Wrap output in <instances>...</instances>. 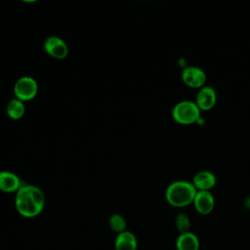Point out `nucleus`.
I'll return each mask as SVG.
<instances>
[{"label":"nucleus","mask_w":250,"mask_h":250,"mask_svg":"<svg viewBox=\"0 0 250 250\" xmlns=\"http://www.w3.org/2000/svg\"><path fill=\"white\" fill-rule=\"evenodd\" d=\"M45 195L42 189L34 185L23 184L16 192L15 207L24 218H34L44 209Z\"/></svg>","instance_id":"nucleus-1"},{"label":"nucleus","mask_w":250,"mask_h":250,"mask_svg":"<svg viewBox=\"0 0 250 250\" xmlns=\"http://www.w3.org/2000/svg\"><path fill=\"white\" fill-rule=\"evenodd\" d=\"M201 109L195 101L182 100L178 102L172 108V117L178 123L191 124L200 118Z\"/></svg>","instance_id":"nucleus-3"},{"label":"nucleus","mask_w":250,"mask_h":250,"mask_svg":"<svg viewBox=\"0 0 250 250\" xmlns=\"http://www.w3.org/2000/svg\"><path fill=\"white\" fill-rule=\"evenodd\" d=\"M192 184L197 190H210L217 183L216 175L209 170H200L192 177Z\"/></svg>","instance_id":"nucleus-10"},{"label":"nucleus","mask_w":250,"mask_h":250,"mask_svg":"<svg viewBox=\"0 0 250 250\" xmlns=\"http://www.w3.org/2000/svg\"><path fill=\"white\" fill-rule=\"evenodd\" d=\"M175 223H176V227H177L178 230L180 231V233L189 231L190 221H189V218H188V216L187 214L179 213L177 215V217H176Z\"/></svg>","instance_id":"nucleus-15"},{"label":"nucleus","mask_w":250,"mask_h":250,"mask_svg":"<svg viewBox=\"0 0 250 250\" xmlns=\"http://www.w3.org/2000/svg\"><path fill=\"white\" fill-rule=\"evenodd\" d=\"M217 101V93L214 87L210 85H204L201 88H199L195 103L198 105V107L201 110H209L211 109Z\"/></svg>","instance_id":"nucleus-8"},{"label":"nucleus","mask_w":250,"mask_h":250,"mask_svg":"<svg viewBox=\"0 0 250 250\" xmlns=\"http://www.w3.org/2000/svg\"><path fill=\"white\" fill-rule=\"evenodd\" d=\"M38 92L37 81L31 76H21L20 77L14 85L15 98L26 102L32 100Z\"/></svg>","instance_id":"nucleus-4"},{"label":"nucleus","mask_w":250,"mask_h":250,"mask_svg":"<svg viewBox=\"0 0 250 250\" xmlns=\"http://www.w3.org/2000/svg\"><path fill=\"white\" fill-rule=\"evenodd\" d=\"M192 203L199 214L207 215L214 209L215 198L210 190H197Z\"/></svg>","instance_id":"nucleus-7"},{"label":"nucleus","mask_w":250,"mask_h":250,"mask_svg":"<svg viewBox=\"0 0 250 250\" xmlns=\"http://www.w3.org/2000/svg\"><path fill=\"white\" fill-rule=\"evenodd\" d=\"M108 225H109L111 230H113L117 234L122 232V231H125L126 227H127L125 218L120 214H112L109 217Z\"/></svg>","instance_id":"nucleus-14"},{"label":"nucleus","mask_w":250,"mask_h":250,"mask_svg":"<svg viewBox=\"0 0 250 250\" xmlns=\"http://www.w3.org/2000/svg\"><path fill=\"white\" fill-rule=\"evenodd\" d=\"M43 48L50 57L58 60L64 59L68 55L67 44L63 39L56 35L47 37L43 43Z\"/></svg>","instance_id":"nucleus-6"},{"label":"nucleus","mask_w":250,"mask_h":250,"mask_svg":"<svg viewBox=\"0 0 250 250\" xmlns=\"http://www.w3.org/2000/svg\"><path fill=\"white\" fill-rule=\"evenodd\" d=\"M197 189L192 182L176 180L170 183L165 189L167 202L174 207H185L193 202Z\"/></svg>","instance_id":"nucleus-2"},{"label":"nucleus","mask_w":250,"mask_h":250,"mask_svg":"<svg viewBox=\"0 0 250 250\" xmlns=\"http://www.w3.org/2000/svg\"><path fill=\"white\" fill-rule=\"evenodd\" d=\"M114 249L115 250H137L138 249V240L136 235L130 231L125 230L118 233L114 240Z\"/></svg>","instance_id":"nucleus-11"},{"label":"nucleus","mask_w":250,"mask_h":250,"mask_svg":"<svg viewBox=\"0 0 250 250\" xmlns=\"http://www.w3.org/2000/svg\"><path fill=\"white\" fill-rule=\"evenodd\" d=\"M23 185L21 178L11 171H0V190L3 192H17Z\"/></svg>","instance_id":"nucleus-9"},{"label":"nucleus","mask_w":250,"mask_h":250,"mask_svg":"<svg viewBox=\"0 0 250 250\" xmlns=\"http://www.w3.org/2000/svg\"><path fill=\"white\" fill-rule=\"evenodd\" d=\"M200 242L197 235L191 231L182 232L176 240L177 250H199Z\"/></svg>","instance_id":"nucleus-12"},{"label":"nucleus","mask_w":250,"mask_h":250,"mask_svg":"<svg viewBox=\"0 0 250 250\" xmlns=\"http://www.w3.org/2000/svg\"><path fill=\"white\" fill-rule=\"evenodd\" d=\"M206 72L197 65H188L182 70L184 83L191 88H201L206 82Z\"/></svg>","instance_id":"nucleus-5"},{"label":"nucleus","mask_w":250,"mask_h":250,"mask_svg":"<svg viewBox=\"0 0 250 250\" xmlns=\"http://www.w3.org/2000/svg\"><path fill=\"white\" fill-rule=\"evenodd\" d=\"M6 112L11 119H14V120L21 119L25 112L24 103L17 98L11 99L6 105Z\"/></svg>","instance_id":"nucleus-13"}]
</instances>
